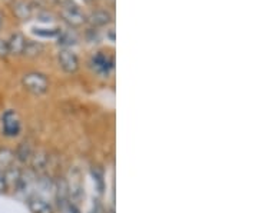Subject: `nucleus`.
Segmentation results:
<instances>
[{"instance_id": "nucleus-1", "label": "nucleus", "mask_w": 258, "mask_h": 213, "mask_svg": "<svg viewBox=\"0 0 258 213\" xmlns=\"http://www.w3.org/2000/svg\"><path fill=\"white\" fill-rule=\"evenodd\" d=\"M0 132L6 139H15L22 133V119L18 112L13 109L3 112L0 118Z\"/></svg>"}, {"instance_id": "nucleus-2", "label": "nucleus", "mask_w": 258, "mask_h": 213, "mask_svg": "<svg viewBox=\"0 0 258 213\" xmlns=\"http://www.w3.org/2000/svg\"><path fill=\"white\" fill-rule=\"evenodd\" d=\"M22 86L32 94H45L49 90L50 82L47 79L46 74L40 73V72H29L23 74L22 77Z\"/></svg>"}, {"instance_id": "nucleus-3", "label": "nucleus", "mask_w": 258, "mask_h": 213, "mask_svg": "<svg viewBox=\"0 0 258 213\" xmlns=\"http://www.w3.org/2000/svg\"><path fill=\"white\" fill-rule=\"evenodd\" d=\"M63 9L60 10V16L63 19V22L71 29H76L83 26L86 23V18L79 8L74 3V0H64Z\"/></svg>"}, {"instance_id": "nucleus-4", "label": "nucleus", "mask_w": 258, "mask_h": 213, "mask_svg": "<svg viewBox=\"0 0 258 213\" xmlns=\"http://www.w3.org/2000/svg\"><path fill=\"white\" fill-rule=\"evenodd\" d=\"M91 66H92V69L98 74H101V76H109V73L113 70L115 62H113V57L112 56L105 55L102 52H98L96 55L92 56Z\"/></svg>"}, {"instance_id": "nucleus-5", "label": "nucleus", "mask_w": 258, "mask_h": 213, "mask_svg": "<svg viewBox=\"0 0 258 213\" xmlns=\"http://www.w3.org/2000/svg\"><path fill=\"white\" fill-rule=\"evenodd\" d=\"M57 62H59V66L64 73L69 74L76 73L79 70V66H81L78 56L69 49H63L57 53Z\"/></svg>"}, {"instance_id": "nucleus-6", "label": "nucleus", "mask_w": 258, "mask_h": 213, "mask_svg": "<svg viewBox=\"0 0 258 213\" xmlns=\"http://www.w3.org/2000/svg\"><path fill=\"white\" fill-rule=\"evenodd\" d=\"M30 213H53L55 212V206L52 202H49V199H45L42 196L32 195L26 199Z\"/></svg>"}, {"instance_id": "nucleus-7", "label": "nucleus", "mask_w": 258, "mask_h": 213, "mask_svg": "<svg viewBox=\"0 0 258 213\" xmlns=\"http://www.w3.org/2000/svg\"><path fill=\"white\" fill-rule=\"evenodd\" d=\"M30 170H33L37 175H42L49 166V153L45 149H35L30 162H29Z\"/></svg>"}, {"instance_id": "nucleus-8", "label": "nucleus", "mask_w": 258, "mask_h": 213, "mask_svg": "<svg viewBox=\"0 0 258 213\" xmlns=\"http://www.w3.org/2000/svg\"><path fill=\"white\" fill-rule=\"evenodd\" d=\"M35 143L30 139L22 140L15 149V158L19 165H29L30 158L35 152Z\"/></svg>"}, {"instance_id": "nucleus-9", "label": "nucleus", "mask_w": 258, "mask_h": 213, "mask_svg": "<svg viewBox=\"0 0 258 213\" xmlns=\"http://www.w3.org/2000/svg\"><path fill=\"white\" fill-rule=\"evenodd\" d=\"M26 42L28 39L23 36L20 32H16L13 35H10L9 40H8V47H9V56H23V50L26 47Z\"/></svg>"}, {"instance_id": "nucleus-10", "label": "nucleus", "mask_w": 258, "mask_h": 213, "mask_svg": "<svg viewBox=\"0 0 258 213\" xmlns=\"http://www.w3.org/2000/svg\"><path fill=\"white\" fill-rule=\"evenodd\" d=\"M112 13L108 12V10H95L92 12L88 18H86V22H89V25L92 26L93 29L96 28H103V26H108L109 23H112Z\"/></svg>"}, {"instance_id": "nucleus-11", "label": "nucleus", "mask_w": 258, "mask_h": 213, "mask_svg": "<svg viewBox=\"0 0 258 213\" xmlns=\"http://www.w3.org/2000/svg\"><path fill=\"white\" fill-rule=\"evenodd\" d=\"M12 12L15 15V18L19 19L20 22H28L33 16V8L32 5L25 2V0H16L12 5Z\"/></svg>"}, {"instance_id": "nucleus-12", "label": "nucleus", "mask_w": 258, "mask_h": 213, "mask_svg": "<svg viewBox=\"0 0 258 213\" xmlns=\"http://www.w3.org/2000/svg\"><path fill=\"white\" fill-rule=\"evenodd\" d=\"M13 165H16L15 149L9 146H0V172L5 173Z\"/></svg>"}, {"instance_id": "nucleus-13", "label": "nucleus", "mask_w": 258, "mask_h": 213, "mask_svg": "<svg viewBox=\"0 0 258 213\" xmlns=\"http://www.w3.org/2000/svg\"><path fill=\"white\" fill-rule=\"evenodd\" d=\"M22 167L18 165H13V166L8 169L3 175H5V180H6V185H8V190L9 192H15L16 187L19 185V180L22 176Z\"/></svg>"}, {"instance_id": "nucleus-14", "label": "nucleus", "mask_w": 258, "mask_h": 213, "mask_svg": "<svg viewBox=\"0 0 258 213\" xmlns=\"http://www.w3.org/2000/svg\"><path fill=\"white\" fill-rule=\"evenodd\" d=\"M45 53V45L36 42V40H28L26 42V47L23 50V56H26L29 59H36Z\"/></svg>"}, {"instance_id": "nucleus-15", "label": "nucleus", "mask_w": 258, "mask_h": 213, "mask_svg": "<svg viewBox=\"0 0 258 213\" xmlns=\"http://www.w3.org/2000/svg\"><path fill=\"white\" fill-rule=\"evenodd\" d=\"M76 43H78V36H76L75 30H72V29L64 30V32L60 30V33H59V36H57V45H59V46L71 47L74 46V45H76Z\"/></svg>"}, {"instance_id": "nucleus-16", "label": "nucleus", "mask_w": 258, "mask_h": 213, "mask_svg": "<svg viewBox=\"0 0 258 213\" xmlns=\"http://www.w3.org/2000/svg\"><path fill=\"white\" fill-rule=\"evenodd\" d=\"M53 213H81L78 206L72 202L71 199L68 200H62V202H56L55 212Z\"/></svg>"}, {"instance_id": "nucleus-17", "label": "nucleus", "mask_w": 258, "mask_h": 213, "mask_svg": "<svg viewBox=\"0 0 258 213\" xmlns=\"http://www.w3.org/2000/svg\"><path fill=\"white\" fill-rule=\"evenodd\" d=\"M33 33L40 37H57L60 33V29H33Z\"/></svg>"}, {"instance_id": "nucleus-18", "label": "nucleus", "mask_w": 258, "mask_h": 213, "mask_svg": "<svg viewBox=\"0 0 258 213\" xmlns=\"http://www.w3.org/2000/svg\"><path fill=\"white\" fill-rule=\"evenodd\" d=\"M9 57V47H8V40L0 37V59H8Z\"/></svg>"}, {"instance_id": "nucleus-19", "label": "nucleus", "mask_w": 258, "mask_h": 213, "mask_svg": "<svg viewBox=\"0 0 258 213\" xmlns=\"http://www.w3.org/2000/svg\"><path fill=\"white\" fill-rule=\"evenodd\" d=\"M86 37H88V40H89L91 43H98V40H99V33H98L96 29L91 28L86 32Z\"/></svg>"}, {"instance_id": "nucleus-20", "label": "nucleus", "mask_w": 258, "mask_h": 213, "mask_svg": "<svg viewBox=\"0 0 258 213\" xmlns=\"http://www.w3.org/2000/svg\"><path fill=\"white\" fill-rule=\"evenodd\" d=\"M8 185H6V180H5V175L0 172V195H5L8 193Z\"/></svg>"}, {"instance_id": "nucleus-21", "label": "nucleus", "mask_w": 258, "mask_h": 213, "mask_svg": "<svg viewBox=\"0 0 258 213\" xmlns=\"http://www.w3.org/2000/svg\"><path fill=\"white\" fill-rule=\"evenodd\" d=\"M3 23H5V15H3V12L0 10V32H2V29H3Z\"/></svg>"}, {"instance_id": "nucleus-22", "label": "nucleus", "mask_w": 258, "mask_h": 213, "mask_svg": "<svg viewBox=\"0 0 258 213\" xmlns=\"http://www.w3.org/2000/svg\"><path fill=\"white\" fill-rule=\"evenodd\" d=\"M83 2H86V3H91L92 0H83Z\"/></svg>"}]
</instances>
